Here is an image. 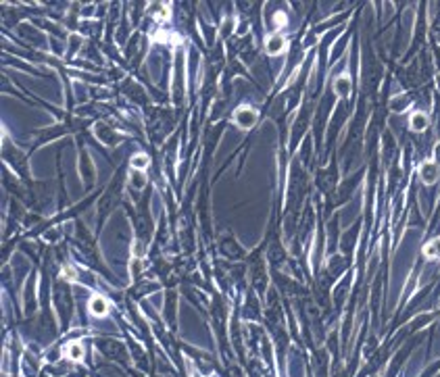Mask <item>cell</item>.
Returning <instances> with one entry per match:
<instances>
[{
  "instance_id": "6da1fadb",
  "label": "cell",
  "mask_w": 440,
  "mask_h": 377,
  "mask_svg": "<svg viewBox=\"0 0 440 377\" xmlns=\"http://www.w3.org/2000/svg\"><path fill=\"white\" fill-rule=\"evenodd\" d=\"M234 121L238 123L244 129H250L252 125L257 123V111L252 107H238L234 111Z\"/></svg>"
},
{
  "instance_id": "7a4b0ae2",
  "label": "cell",
  "mask_w": 440,
  "mask_h": 377,
  "mask_svg": "<svg viewBox=\"0 0 440 377\" xmlns=\"http://www.w3.org/2000/svg\"><path fill=\"white\" fill-rule=\"evenodd\" d=\"M265 50H267V55H272V57L282 55L286 50V38L280 36V33H272V36L265 40Z\"/></svg>"
},
{
  "instance_id": "3957f363",
  "label": "cell",
  "mask_w": 440,
  "mask_h": 377,
  "mask_svg": "<svg viewBox=\"0 0 440 377\" xmlns=\"http://www.w3.org/2000/svg\"><path fill=\"white\" fill-rule=\"evenodd\" d=\"M419 175H421V181L424 183H434L436 179H438V167H436V163H432V161H426L424 165L419 167Z\"/></svg>"
},
{
  "instance_id": "277c9868",
  "label": "cell",
  "mask_w": 440,
  "mask_h": 377,
  "mask_svg": "<svg viewBox=\"0 0 440 377\" xmlns=\"http://www.w3.org/2000/svg\"><path fill=\"white\" fill-rule=\"evenodd\" d=\"M90 313H92L94 317H105V315L109 313L107 300H105L103 296H94V298L90 300Z\"/></svg>"
},
{
  "instance_id": "5b68a950",
  "label": "cell",
  "mask_w": 440,
  "mask_h": 377,
  "mask_svg": "<svg viewBox=\"0 0 440 377\" xmlns=\"http://www.w3.org/2000/svg\"><path fill=\"white\" fill-rule=\"evenodd\" d=\"M409 125L413 131H424L428 127V117L424 113H413L409 119Z\"/></svg>"
},
{
  "instance_id": "8992f818",
  "label": "cell",
  "mask_w": 440,
  "mask_h": 377,
  "mask_svg": "<svg viewBox=\"0 0 440 377\" xmlns=\"http://www.w3.org/2000/svg\"><path fill=\"white\" fill-rule=\"evenodd\" d=\"M424 256L426 259H440V238L430 240V242L424 246Z\"/></svg>"
},
{
  "instance_id": "52a82bcc",
  "label": "cell",
  "mask_w": 440,
  "mask_h": 377,
  "mask_svg": "<svg viewBox=\"0 0 440 377\" xmlns=\"http://www.w3.org/2000/svg\"><path fill=\"white\" fill-rule=\"evenodd\" d=\"M334 90H336V94H340V96H348L350 94V79L346 75H340L334 81Z\"/></svg>"
},
{
  "instance_id": "ba28073f",
  "label": "cell",
  "mask_w": 440,
  "mask_h": 377,
  "mask_svg": "<svg viewBox=\"0 0 440 377\" xmlns=\"http://www.w3.org/2000/svg\"><path fill=\"white\" fill-rule=\"evenodd\" d=\"M129 165H131V169H138V171H142V169H146V167L150 165V161H148V157H146V154H134V157H131V161H129Z\"/></svg>"
},
{
  "instance_id": "9c48e42d",
  "label": "cell",
  "mask_w": 440,
  "mask_h": 377,
  "mask_svg": "<svg viewBox=\"0 0 440 377\" xmlns=\"http://www.w3.org/2000/svg\"><path fill=\"white\" fill-rule=\"evenodd\" d=\"M65 354L71 358V361H81V356H83V348L79 346V344H69L65 348Z\"/></svg>"
},
{
  "instance_id": "30bf717a",
  "label": "cell",
  "mask_w": 440,
  "mask_h": 377,
  "mask_svg": "<svg viewBox=\"0 0 440 377\" xmlns=\"http://www.w3.org/2000/svg\"><path fill=\"white\" fill-rule=\"evenodd\" d=\"M152 15H155V19H159V21H165V19H169V5H159L157 7V11H152Z\"/></svg>"
},
{
  "instance_id": "8fae6325",
  "label": "cell",
  "mask_w": 440,
  "mask_h": 377,
  "mask_svg": "<svg viewBox=\"0 0 440 377\" xmlns=\"http://www.w3.org/2000/svg\"><path fill=\"white\" fill-rule=\"evenodd\" d=\"M131 185L136 187V190H142V187L146 185V175L142 173V171H138V173L131 175Z\"/></svg>"
},
{
  "instance_id": "7c38bea8",
  "label": "cell",
  "mask_w": 440,
  "mask_h": 377,
  "mask_svg": "<svg viewBox=\"0 0 440 377\" xmlns=\"http://www.w3.org/2000/svg\"><path fill=\"white\" fill-rule=\"evenodd\" d=\"M157 40H161V42H169V44L180 42V38L175 36V33H167V31H159V33H157Z\"/></svg>"
},
{
  "instance_id": "4fadbf2b",
  "label": "cell",
  "mask_w": 440,
  "mask_h": 377,
  "mask_svg": "<svg viewBox=\"0 0 440 377\" xmlns=\"http://www.w3.org/2000/svg\"><path fill=\"white\" fill-rule=\"evenodd\" d=\"M274 21H276V23H278L280 27H284V25H286V15H284V13H276Z\"/></svg>"
},
{
  "instance_id": "5bb4252c",
  "label": "cell",
  "mask_w": 440,
  "mask_h": 377,
  "mask_svg": "<svg viewBox=\"0 0 440 377\" xmlns=\"http://www.w3.org/2000/svg\"><path fill=\"white\" fill-rule=\"evenodd\" d=\"M63 275H65V279H75V273H73L69 267H65V269H63Z\"/></svg>"
}]
</instances>
